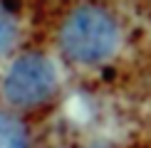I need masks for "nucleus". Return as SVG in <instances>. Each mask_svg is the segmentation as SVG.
<instances>
[{"label":"nucleus","mask_w":151,"mask_h":148,"mask_svg":"<svg viewBox=\"0 0 151 148\" xmlns=\"http://www.w3.org/2000/svg\"><path fill=\"white\" fill-rule=\"evenodd\" d=\"M57 45L74 64H102L122 45V25L114 12L102 5H79L65 15L57 32Z\"/></svg>","instance_id":"f257e3e1"},{"label":"nucleus","mask_w":151,"mask_h":148,"mask_svg":"<svg viewBox=\"0 0 151 148\" xmlns=\"http://www.w3.org/2000/svg\"><path fill=\"white\" fill-rule=\"evenodd\" d=\"M57 67L45 52H22L10 62L3 77V94L17 109H35L57 91Z\"/></svg>","instance_id":"f03ea898"},{"label":"nucleus","mask_w":151,"mask_h":148,"mask_svg":"<svg viewBox=\"0 0 151 148\" xmlns=\"http://www.w3.org/2000/svg\"><path fill=\"white\" fill-rule=\"evenodd\" d=\"M0 148H30V131L20 116L0 109Z\"/></svg>","instance_id":"7ed1b4c3"},{"label":"nucleus","mask_w":151,"mask_h":148,"mask_svg":"<svg viewBox=\"0 0 151 148\" xmlns=\"http://www.w3.org/2000/svg\"><path fill=\"white\" fill-rule=\"evenodd\" d=\"M20 37V22L8 5H0V57L12 52Z\"/></svg>","instance_id":"20e7f679"}]
</instances>
